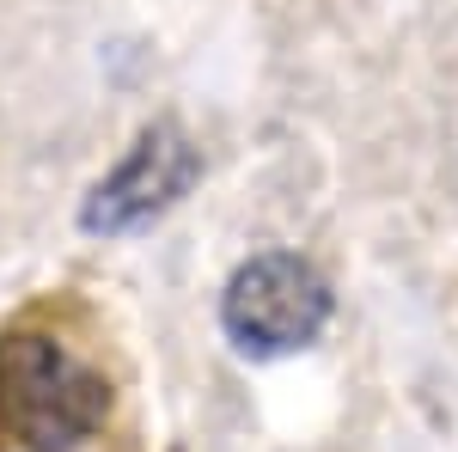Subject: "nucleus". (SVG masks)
Segmentation results:
<instances>
[{"mask_svg":"<svg viewBox=\"0 0 458 452\" xmlns=\"http://www.w3.org/2000/svg\"><path fill=\"white\" fill-rule=\"evenodd\" d=\"M220 324L239 354L276 361L293 348L318 343V330L330 324V287L306 257L293 251H263L239 263V276L220 294Z\"/></svg>","mask_w":458,"mask_h":452,"instance_id":"nucleus-2","label":"nucleus"},{"mask_svg":"<svg viewBox=\"0 0 458 452\" xmlns=\"http://www.w3.org/2000/svg\"><path fill=\"white\" fill-rule=\"evenodd\" d=\"M110 410V385L55 337L0 343V452H73Z\"/></svg>","mask_w":458,"mask_h":452,"instance_id":"nucleus-1","label":"nucleus"},{"mask_svg":"<svg viewBox=\"0 0 458 452\" xmlns=\"http://www.w3.org/2000/svg\"><path fill=\"white\" fill-rule=\"evenodd\" d=\"M202 172V159H196V147L183 129L172 123H159V129H147L135 147H129V159L116 166V172L92 190V202H86V233H135L147 226L153 214H165L196 183Z\"/></svg>","mask_w":458,"mask_h":452,"instance_id":"nucleus-3","label":"nucleus"}]
</instances>
